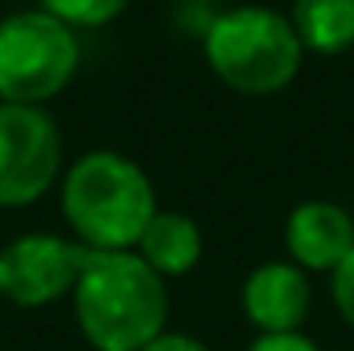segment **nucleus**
<instances>
[{
    "mask_svg": "<svg viewBox=\"0 0 354 351\" xmlns=\"http://www.w3.org/2000/svg\"><path fill=\"white\" fill-rule=\"evenodd\" d=\"M129 4H132V0H38L41 12L57 15V19L68 23L72 30L106 27V23H113Z\"/></svg>",
    "mask_w": 354,
    "mask_h": 351,
    "instance_id": "nucleus-11",
    "label": "nucleus"
},
{
    "mask_svg": "<svg viewBox=\"0 0 354 351\" xmlns=\"http://www.w3.org/2000/svg\"><path fill=\"white\" fill-rule=\"evenodd\" d=\"M136 253L151 264L166 283L189 276L204 257V231L192 215L185 212H166L158 208L155 219L147 223V231L140 234Z\"/></svg>",
    "mask_w": 354,
    "mask_h": 351,
    "instance_id": "nucleus-9",
    "label": "nucleus"
},
{
    "mask_svg": "<svg viewBox=\"0 0 354 351\" xmlns=\"http://www.w3.org/2000/svg\"><path fill=\"white\" fill-rule=\"evenodd\" d=\"M298 35L290 27V15L264 4L226 8L207 23L204 35V61L223 87L249 98L279 95L301 72Z\"/></svg>",
    "mask_w": 354,
    "mask_h": 351,
    "instance_id": "nucleus-3",
    "label": "nucleus"
},
{
    "mask_svg": "<svg viewBox=\"0 0 354 351\" xmlns=\"http://www.w3.org/2000/svg\"><path fill=\"white\" fill-rule=\"evenodd\" d=\"M68 298L95 351H143L170 329V283L136 249H91Z\"/></svg>",
    "mask_w": 354,
    "mask_h": 351,
    "instance_id": "nucleus-1",
    "label": "nucleus"
},
{
    "mask_svg": "<svg viewBox=\"0 0 354 351\" xmlns=\"http://www.w3.org/2000/svg\"><path fill=\"white\" fill-rule=\"evenodd\" d=\"M241 310L257 329V336L301 332L313 310V283L290 261H264L241 283Z\"/></svg>",
    "mask_w": 354,
    "mask_h": 351,
    "instance_id": "nucleus-7",
    "label": "nucleus"
},
{
    "mask_svg": "<svg viewBox=\"0 0 354 351\" xmlns=\"http://www.w3.org/2000/svg\"><path fill=\"white\" fill-rule=\"evenodd\" d=\"M245 351H324L306 332H275V336H257Z\"/></svg>",
    "mask_w": 354,
    "mask_h": 351,
    "instance_id": "nucleus-13",
    "label": "nucleus"
},
{
    "mask_svg": "<svg viewBox=\"0 0 354 351\" xmlns=\"http://www.w3.org/2000/svg\"><path fill=\"white\" fill-rule=\"evenodd\" d=\"M290 27L306 53H347L354 46V0H294Z\"/></svg>",
    "mask_w": 354,
    "mask_h": 351,
    "instance_id": "nucleus-10",
    "label": "nucleus"
},
{
    "mask_svg": "<svg viewBox=\"0 0 354 351\" xmlns=\"http://www.w3.org/2000/svg\"><path fill=\"white\" fill-rule=\"evenodd\" d=\"M61 212L87 249H136L158 212L155 181L136 159L98 147L61 174Z\"/></svg>",
    "mask_w": 354,
    "mask_h": 351,
    "instance_id": "nucleus-2",
    "label": "nucleus"
},
{
    "mask_svg": "<svg viewBox=\"0 0 354 351\" xmlns=\"http://www.w3.org/2000/svg\"><path fill=\"white\" fill-rule=\"evenodd\" d=\"M83 61L80 30L41 8L0 19V102L46 106L75 80Z\"/></svg>",
    "mask_w": 354,
    "mask_h": 351,
    "instance_id": "nucleus-4",
    "label": "nucleus"
},
{
    "mask_svg": "<svg viewBox=\"0 0 354 351\" xmlns=\"http://www.w3.org/2000/svg\"><path fill=\"white\" fill-rule=\"evenodd\" d=\"M64 174V140L46 106L0 102V208L38 204Z\"/></svg>",
    "mask_w": 354,
    "mask_h": 351,
    "instance_id": "nucleus-5",
    "label": "nucleus"
},
{
    "mask_svg": "<svg viewBox=\"0 0 354 351\" xmlns=\"http://www.w3.org/2000/svg\"><path fill=\"white\" fill-rule=\"evenodd\" d=\"M332 303H335V314L343 317V325L354 332V249L332 272Z\"/></svg>",
    "mask_w": 354,
    "mask_h": 351,
    "instance_id": "nucleus-12",
    "label": "nucleus"
},
{
    "mask_svg": "<svg viewBox=\"0 0 354 351\" xmlns=\"http://www.w3.org/2000/svg\"><path fill=\"white\" fill-rule=\"evenodd\" d=\"M87 246L75 238L49 231H30L0 246V298L19 310H41L57 298L72 295L83 264Z\"/></svg>",
    "mask_w": 354,
    "mask_h": 351,
    "instance_id": "nucleus-6",
    "label": "nucleus"
},
{
    "mask_svg": "<svg viewBox=\"0 0 354 351\" xmlns=\"http://www.w3.org/2000/svg\"><path fill=\"white\" fill-rule=\"evenodd\" d=\"M143 351H212L207 344H200L196 336H189V332H174V329H166L158 340H151Z\"/></svg>",
    "mask_w": 354,
    "mask_h": 351,
    "instance_id": "nucleus-14",
    "label": "nucleus"
},
{
    "mask_svg": "<svg viewBox=\"0 0 354 351\" xmlns=\"http://www.w3.org/2000/svg\"><path fill=\"white\" fill-rule=\"evenodd\" d=\"M286 261L301 272L332 276L354 249V215L335 200H301L283 223Z\"/></svg>",
    "mask_w": 354,
    "mask_h": 351,
    "instance_id": "nucleus-8",
    "label": "nucleus"
}]
</instances>
